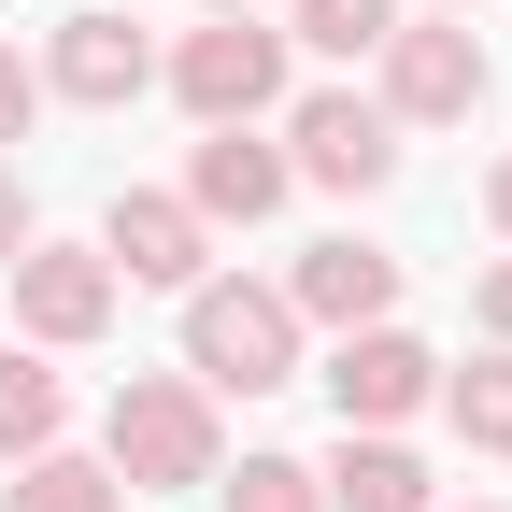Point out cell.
Instances as JSON below:
<instances>
[{
	"label": "cell",
	"instance_id": "6da1fadb",
	"mask_svg": "<svg viewBox=\"0 0 512 512\" xmlns=\"http://www.w3.org/2000/svg\"><path fill=\"white\" fill-rule=\"evenodd\" d=\"M100 470H114L128 498L214 484V399H200V384H171V370H128L114 413H100Z\"/></svg>",
	"mask_w": 512,
	"mask_h": 512
},
{
	"label": "cell",
	"instance_id": "7a4b0ae2",
	"mask_svg": "<svg viewBox=\"0 0 512 512\" xmlns=\"http://www.w3.org/2000/svg\"><path fill=\"white\" fill-rule=\"evenodd\" d=\"M185 370H200V399H271L299 370L285 285H185Z\"/></svg>",
	"mask_w": 512,
	"mask_h": 512
},
{
	"label": "cell",
	"instance_id": "3957f363",
	"mask_svg": "<svg viewBox=\"0 0 512 512\" xmlns=\"http://www.w3.org/2000/svg\"><path fill=\"white\" fill-rule=\"evenodd\" d=\"M171 100L200 114V128H256V114L285 100V29H256V15L185 29V43H171Z\"/></svg>",
	"mask_w": 512,
	"mask_h": 512
},
{
	"label": "cell",
	"instance_id": "277c9868",
	"mask_svg": "<svg viewBox=\"0 0 512 512\" xmlns=\"http://www.w3.org/2000/svg\"><path fill=\"white\" fill-rule=\"evenodd\" d=\"M484 43H470V15H399L384 29V114H413V128H456V114H484Z\"/></svg>",
	"mask_w": 512,
	"mask_h": 512
},
{
	"label": "cell",
	"instance_id": "5b68a950",
	"mask_svg": "<svg viewBox=\"0 0 512 512\" xmlns=\"http://www.w3.org/2000/svg\"><path fill=\"white\" fill-rule=\"evenodd\" d=\"M15 328L29 342H100L114 328V256L100 242H29L15 256Z\"/></svg>",
	"mask_w": 512,
	"mask_h": 512
},
{
	"label": "cell",
	"instance_id": "8992f818",
	"mask_svg": "<svg viewBox=\"0 0 512 512\" xmlns=\"http://www.w3.org/2000/svg\"><path fill=\"white\" fill-rule=\"evenodd\" d=\"M285 171H313V185H384V171H399V114H384V100H342V86H313L299 114H285Z\"/></svg>",
	"mask_w": 512,
	"mask_h": 512
},
{
	"label": "cell",
	"instance_id": "52a82bcc",
	"mask_svg": "<svg viewBox=\"0 0 512 512\" xmlns=\"http://www.w3.org/2000/svg\"><path fill=\"white\" fill-rule=\"evenodd\" d=\"M328 399H342V427H399L413 399H441V356H427L413 328H342V356H328Z\"/></svg>",
	"mask_w": 512,
	"mask_h": 512
},
{
	"label": "cell",
	"instance_id": "ba28073f",
	"mask_svg": "<svg viewBox=\"0 0 512 512\" xmlns=\"http://www.w3.org/2000/svg\"><path fill=\"white\" fill-rule=\"evenodd\" d=\"M43 86L86 100V114H128V100L157 86V43L128 29V15H72V29H57V57H43Z\"/></svg>",
	"mask_w": 512,
	"mask_h": 512
},
{
	"label": "cell",
	"instance_id": "9c48e42d",
	"mask_svg": "<svg viewBox=\"0 0 512 512\" xmlns=\"http://www.w3.org/2000/svg\"><path fill=\"white\" fill-rule=\"evenodd\" d=\"M285 313H313V328H384L399 313V256L384 242H313L285 271Z\"/></svg>",
	"mask_w": 512,
	"mask_h": 512
},
{
	"label": "cell",
	"instance_id": "30bf717a",
	"mask_svg": "<svg viewBox=\"0 0 512 512\" xmlns=\"http://www.w3.org/2000/svg\"><path fill=\"white\" fill-rule=\"evenodd\" d=\"M100 256H114V285H200V214L157 200V185H128L100 214Z\"/></svg>",
	"mask_w": 512,
	"mask_h": 512
},
{
	"label": "cell",
	"instance_id": "8fae6325",
	"mask_svg": "<svg viewBox=\"0 0 512 512\" xmlns=\"http://www.w3.org/2000/svg\"><path fill=\"white\" fill-rule=\"evenodd\" d=\"M285 185H299V171H285L271 143L214 128V143H200V171H185V214H200V228H214V214H242V228H256V214H285Z\"/></svg>",
	"mask_w": 512,
	"mask_h": 512
},
{
	"label": "cell",
	"instance_id": "7c38bea8",
	"mask_svg": "<svg viewBox=\"0 0 512 512\" xmlns=\"http://www.w3.org/2000/svg\"><path fill=\"white\" fill-rule=\"evenodd\" d=\"M313 484H328V512H427V470H413L384 427H342V456L313 470Z\"/></svg>",
	"mask_w": 512,
	"mask_h": 512
},
{
	"label": "cell",
	"instance_id": "4fadbf2b",
	"mask_svg": "<svg viewBox=\"0 0 512 512\" xmlns=\"http://www.w3.org/2000/svg\"><path fill=\"white\" fill-rule=\"evenodd\" d=\"M128 484L100 470V456H57V441H43V456H15V484H0V512H114Z\"/></svg>",
	"mask_w": 512,
	"mask_h": 512
},
{
	"label": "cell",
	"instance_id": "5bb4252c",
	"mask_svg": "<svg viewBox=\"0 0 512 512\" xmlns=\"http://www.w3.org/2000/svg\"><path fill=\"white\" fill-rule=\"evenodd\" d=\"M441 413H456L470 456H512V342H498L484 370H441Z\"/></svg>",
	"mask_w": 512,
	"mask_h": 512
},
{
	"label": "cell",
	"instance_id": "9a60e30c",
	"mask_svg": "<svg viewBox=\"0 0 512 512\" xmlns=\"http://www.w3.org/2000/svg\"><path fill=\"white\" fill-rule=\"evenodd\" d=\"M57 413H72V399H57V370H43V356H0V456H43Z\"/></svg>",
	"mask_w": 512,
	"mask_h": 512
},
{
	"label": "cell",
	"instance_id": "2e32d148",
	"mask_svg": "<svg viewBox=\"0 0 512 512\" xmlns=\"http://www.w3.org/2000/svg\"><path fill=\"white\" fill-rule=\"evenodd\" d=\"M384 29H399V0H299L313 57H384Z\"/></svg>",
	"mask_w": 512,
	"mask_h": 512
},
{
	"label": "cell",
	"instance_id": "e0dca14e",
	"mask_svg": "<svg viewBox=\"0 0 512 512\" xmlns=\"http://www.w3.org/2000/svg\"><path fill=\"white\" fill-rule=\"evenodd\" d=\"M228 512H328V484H313L299 456H242V484H228Z\"/></svg>",
	"mask_w": 512,
	"mask_h": 512
},
{
	"label": "cell",
	"instance_id": "ac0fdd59",
	"mask_svg": "<svg viewBox=\"0 0 512 512\" xmlns=\"http://www.w3.org/2000/svg\"><path fill=\"white\" fill-rule=\"evenodd\" d=\"M29 114H43V72H29L15 43H0V143H29Z\"/></svg>",
	"mask_w": 512,
	"mask_h": 512
},
{
	"label": "cell",
	"instance_id": "d6986e66",
	"mask_svg": "<svg viewBox=\"0 0 512 512\" xmlns=\"http://www.w3.org/2000/svg\"><path fill=\"white\" fill-rule=\"evenodd\" d=\"M29 242H43V228H29V185H15V157H0V271H15Z\"/></svg>",
	"mask_w": 512,
	"mask_h": 512
},
{
	"label": "cell",
	"instance_id": "ffe728a7",
	"mask_svg": "<svg viewBox=\"0 0 512 512\" xmlns=\"http://www.w3.org/2000/svg\"><path fill=\"white\" fill-rule=\"evenodd\" d=\"M484 328L512 342V256H498V271H484Z\"/></svg>",
	"mask_w": 512,
	"mask_h": 512
},
{
	"label": "cell",
	"instance_id": "44dd1931",
	"mask_svg": "<svg viewBox=\"0 0 512 512\" xmlns=\"http://www.w3.org/2000/svg\"><path fill=\"white\" fill-rule=\"evenodd\" d=\"M484 214H498V228H512V157H498V171H484Z\"/></svg>",
	"mask_w": 512,
	"mask_h": 512
},
{
	"label": "cell",
	"instance_id": "7402d4cb",
	"mask_svg": "<svg viewBox=\"0 0 512 512\" xmlns=\"http://www.w3.org/2000/svg\"><path fill=\"white\" fill-rule=\"evenodd\" d=\"M214 15H256V0H214Z\"/></svg>",
	"mask_w": 512,
	"mask_h": 512
},
{
	"label": "cell",
	"instance_id": "603a6c76",
	"mask_svg": "<svg viewBox=\"0 0 512 512\" xmlns=\"http://www.w3.org/2000/svg\"><path fill=\"white\" fill-rule=\"evenodd\" d=\"M441 15H470V0H441Z\"/></svg>",
	"mask_w": 512,
	"mask_h": 512
}]
</instances>
